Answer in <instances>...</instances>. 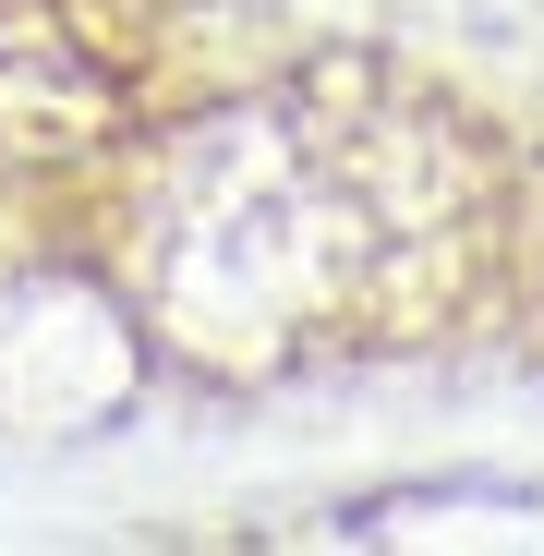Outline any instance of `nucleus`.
Segmentation results:
<instances>
[]
</instances>
